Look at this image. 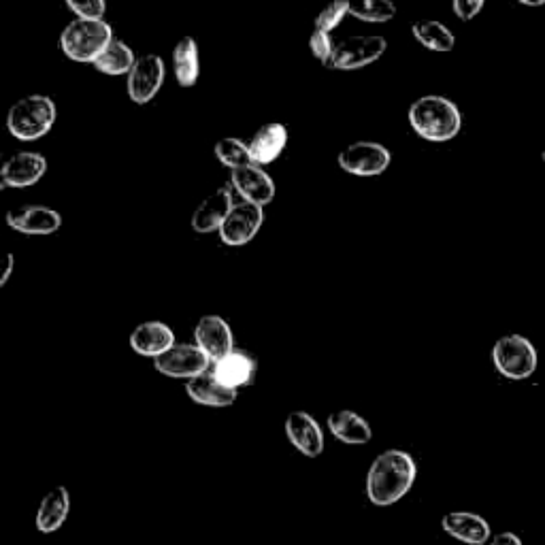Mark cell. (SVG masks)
I'll return each mask as SVG.
<instances>
[{"label":"cell","instance_id":"obj_1","mask_svg":"<svg viewBox=\"0 0 545 545\" xmlns=\"http://www.w3.org/2000/svg\"><path fill=\"white\" fill-rule=\"evenodd\" d=\"M418 477L416 460L403 450H386L379 454L367 473V497L377 507L399 503Z\"/></svg>","mask_w":545,"mask_h":545},{"label":"cell","instance_id":"obj_2","mask_svg":"<svg viewBox=\"0 0 545 545\" xmlns=\"http://www.w3.org/2000/svg\"><path fill=\"white\" fill-rule=\"evenodd\" d=\"M407 118L416 135L433 143L452 141L462 128V115L456 103L439 94L420 96L411 103Z\"/></svg>","mask_w":545,"mask_h":545},{"label":"cell","instance_id":"obj_3","mask_svg":"<svg viewBox=\"0 0 545 545\" xmlns=\"http://www.w3.org/2000/svg\"><path fill=\"white\" fill-rule=\"evenodd\" d=\"M113 41V30L105 20L75 18L60 35L62 54L79 64H94Z\"/></svg>","mask_w":545,"mask_h":545},{"label":"cell","instance_id":"obj_4","mask_svg":"<svg viewBox=\"0 0 545 545\" xmlns=\"http://www.w3.org/2000/svg\"><path fill=\"white\" fill-rule=\"evenodd\" d=\"M56 103L45 94H28L7 113V128L15 139L37 141L56 124Z\"/></svg>","mask_w":545,"mask_h":545},{"label":"cell","instance_id":"obj_5","mask_svg":"<svg viewBox=\"0 0 545 545\" xmlns=\"http://www.w3.org/2000/svg\"><path fill=\"white\" fill-rule=\"evenodd\" d=\"M492 362L503 377L522 382L528 379L539 365V354L531 339L522 335H505L492 348Z\"/></svg>","mask_w":545,"mask_h":545},{"label":"cell","instance_id":"obj_6","mask_svg":"<svg viewBox=\"0 0 545 545\" xmlns=\"http://www.w3.org/2000/svg\"><path fill=\"white\" fill-rule=\"evenodd\" d=\"M388 43L379 35H358L348 37L335 45V54L330 58V69L356 71L377 62L386 54Z\"/></svg>","mask_w":545,"mask_h":545},{"label":"cell","instance_id":"obj_7","mask_svg":"<svg viewBox=\"0 0 545 545\" xmlns=\"http://www.w3.org/2000/svg\"><path fill=\"white\" fill-rule=\"evenodd\" d=\"M390 152L382 143L358 141L339 154V167L356 177H377L390 167Z\"/></svg>","mask_w":545,"mask_h":545},{"label":"cell","instance_id":"obj_8","mask_svg":"<svg viewBox=\"0 0 545 545\" xmlns=\"http://www.w3.org/2000/svg\"><path fill=\"white\" fill-rule=\"evenodd\" d=\"M211 358L194 343H175L169 352L154 360L158 373L173 379H192L209 369Z\"/></svg>","mask_w":545,"mask_h":545},{"label":"cell","instance_id":"obj_9","mask_svg":"<svg viewBox=\"0 0 545 545\" xmlns=\"http://www.w3.org/2000/svg\"><path fill=\"white\" fill-rule=\"evenodd\" d=\"M164 60L156 54H147L137 58L132 71L128 73V96L132 103L137 105H147L152 98L160 92L164 84Z\"/></svg>","mask_w":545,"mask_h":545},{"label":"cell","instance_id":"obj_10","mask_svg":"<svg viewBox=\"0 0 545 545\" xmlns=\"http://www.w3.org/2000/svg\"><path fill=\"white\" fill-rule=\"evenodd\" d=\"M262 222H264L262 207L243 201L235 205L233 211L228 213V218L224 220L218 233L222 243L230 247H241L245 243H250L258 235Z\"/></svg>","mask_w":545,"mask_h":545},{"label":"cell","instance_id":"obj_11","mask_svg":"<svg viewBox=\"0 0 545 545\" xmlns=\"http://www.w3.org/2000/svg\"><path fill=\"white\" fill-rule=\"evenodd\" d=\"M47 171V162L37 152H18L0 167V188H30L39 184Z\"/></svg>","mask_w":545,"mask_h":545},{"label":"cell","instance_id":"obj_12","mask_svg":"<svg viewBox=\"0 0 545 545\" xmlns=\"http://www.w3.org/2000/svg\"><path fill=\"white\" fill-rule=\"evenodd\" d=\"M9 228L18 230L22 235H54L62 226L60 213L45 205H22L7 213Z\"/></svg>","mask_w":545,"mask_h":545},{"label":"cell","instance_id":"obj_13","mask_svg":"<svg viewBox=\"0 0 545 545\" xmlns=\"http://www.w3.org/2000/svg\"><path fill=\"white\" fill-rule=\"evenodd\" d=\"M230 184H233L235 192H239L245 203H254L260 207L273 203L277 192L271 175L258 167V164H247V167L230 173Z\"/></svg>","mask_w":545,"mask_h":545},{"label":"cell","instance_id":"obj_14","mask_svg":"<svg viewBox=\"0 0 545 545\" xmlns=\"http://www.w3.org/2000/svg\"><path fill=\"white\" fill-rule=\"evenodd\" d=\"M194 339L198 348L211 358V362H218L235 350L233 330L220 316H205L198 320L194 328Z\"/></svg>","mask_w":545,"mask_h":545},{"label":"cell","instance_id":"obj_15","mask_svg":"<svg viewBox=\"0 0 545 545\" xmlns=\"http://www.w3.org/2000/svg\"><path fill=\"white\" fill-rule=\"evenodd\" d=\"M286 437L307 458H318L324 452L322 426L307 411H292L286 418Z\"/></svg>","mask_w":545,"mask_h":545},{"label":"cell","instance_id":"obj_16","mask_svg":"<svg viewBox=\"0 0 545 545\" xmlns=\"http://www.w3.org/2000/svg\"><path fill=\"white\" fill-rule=\"evenodd\" d=\"M233 190L222 186L216 192H211L205 201L196 207L192 213V230L201 235L213 233V230H220L228 213L233 211Z\"/></svg>","mask_w":545,"mask_h":545},{"label":"cell","instance_id":"obj_17","mask_svg":"<svg viewBox=\"0 0 545 545\" xmlns=\"http://www.w3.org/2000/svg\"><path fill=\"white\" fill-rule=\"evenodd\" d=\"M173 345H175V333L171 330V326L158 320L143 322L130 333L132 352H137L139 356H145V358L156 360L164 352H169Z\"/></svg>","mask_w":545,"mask_h":545},{"label":"cell","instance_id":"obj_18","mask_svg":"<svg viewBox=\"0 0 545 545\" xmlns=\"http://www.w3.org/2000/svg\"><path fill=\"white\" fill-rule=\"evenodd\" d=\"M441 528L450 537L467 545H484L490 541L492 528L486 518L471 511H450L441 518Z\"/></svg>","mask_w":545,"mask_h":545},{"label":"cell","instance_id":"obj_19","mask_svg":"<svg viewBox=\"0 0 545 545\" xmlns=\"http://www.w3.org/2000/svg\"><path fill=\"white\" fill-rule=\"evenodd\" d=\"M186 392L194 403L207 407H228L237 401V390L222 384L218 375L209 371L188 379Z\"/></svg>","mask_w":545,"mask_h":545},{"label":"cell","instance_id":"obj_20","mask_svg":"<svg viewBox=\"0 0 545 545\" xmlns=\"http://www.w3.org/2000/svg\"><path fill=\"white\" fill-rule=\"evenodd\" d=\"M256 371H258L256 358L243 350H233L228 356L218 360L216 369H213V373L218 375L222 384H226L228 388H235V390H239L243 386H250L254 382Z\"/></svg>","mask_w":545,"mask_h":545},{"label":"cell","instance_id":"obj_21","mask_svg":"<svg viewBox=\"0 0 545 545\" xmlns=\"http://www.w3.org/2000/svg\"><path fill=\"white\" fill-rule=\"evenodd\" d=\"M286 143H288V128L279 122H271V124H264L247 145H250L254 164L264 167V164H271L273 160L279 158V154L284 152Z\"/></svg>","mask_w":545,"mask_h":545},{"label":"cell","instance_id":"obj_22","mask_svg":"<svg viewBox=\"0 0 545 545\" xmlns=\"http://www.w3.org/2000/svg\"><path fill=\"white\" fill-rule=\"evenodd\" d=\"M326 424L330 428V433L335 435V439H339L345 445H367L373 439L369 422L350 409L333 411V414L328 416Z\"/></svg>","mask_w":545,"mask_h":545},{"label":"cell","instance_id":"obj_23","mask_svg":"<svg viewBox=\"0 0 545 545\" xmlns=\"http://www.w3.org/2000/svg\"><path fill=\"white\" fill-rule=\"evenodd\" d=\"M71 511V494L64 486H56L49 490L37 511L35 524L39 528V533H56L58 528L64 524V520L69 518Z\"/></svg>","mask_w":545,"mask_h":545},{"label":"cell","instance_id":"obj_24","mask_svg":"<svg viewBox=\"0 0 545 545\" xmlns=\"http://www.w3.org/2000/svg\"><path fill=\"white\" fill-rule=\"evenodd\" d=\"M173 73L181 88H192L201 73V60H198V45L192 37L181 39L173 49Z\"/></svg>","mask_w":545,"mask_h":545},{"label":"cell","instance_id":"obj_25","mask_svg":"<svg viewBox=\"0 0 545 545\" xmlns=\"http://www.w3.org/2000/svg\"><path fill=\"white\" fill-rule=\"evenodd\" d=\"M411 32H414L416 41L422 47L431 49V52H437V54H448L456 45L454 32L437 20H418L414 22V26H411Z\"/></svg>","mask_w":545,"mask_h":545},{"label":"cell","instance_id":"obj_26","mask_svg":"<svg viewBox=\"0 0 545 545\" xmlns=\"http://www.w3.org/2000/svg\"><path fill=\"white\" fill-rule=\"evenodd\" d=\"M135 62L137 58L135 54H132V49L124 41L113 39L111 45L103 52V56L94 62V66L96 71H101L105 75L120 77V75H128L132 71V66H135Z\"/></svg>","mask_w":545,"mask_h":545},{"label":"cell","instance_id":"obj_27","mask_svg":"<svg viewBox=\"0 0 545 545\" xmlns=\"http://www.w3.org/2000/svg\"><path fill=\"white\" fill-rule=\"evenodd\" d=\"M350 15L369 24H386L396 15V5L392 0H350Z\"/></svg>","mask_w":545,"mask_h":545},{"label":"cell","instance_id":"obj_28","mask_svg":"<svg viewBox=\"0 0 545 545\" xmlns=\"http://www.w3.org/2000/svg\"><path fill=\"white\" fill-rule=\"evenodd\" d=\"M216 158L224 167L230 171H237L241 167H247V164H254L252 154H250V145L243 143L237 137H226L216 143Z\"/></svg>","mask_w":545,"mask_h":545},{"label":"cell","instance_id":"obj_29","mask_svg":"<svg viewBox=\"0 0 545 545\" xmlns=\"http://www.w3.org/2000/svg\"><path fill=\"white\" fill-rule=\"evenodd\" d=\"M345 15H350V0H330V3L318 13L316 28L320 30H335Z\"/></svg>","mask_w":545,"mask_h":545},{"label":"cell","instance_id":"obj_30","mask_svg":"<svg viewBox=\"0 0 545 545\" xmlns=\"http://www.w3.org/2000/svg\"><path fill=\"white\" fill-rule=\"evenodd\" d=\"M309 49H311L313 56L328 66L330 58H333V54H335V43L330 41V32L313 28L311 35H309Z\"/></svg>","mask_w":545,"mask_h":545},{"label":"cell","instance_id":"obj_31","mask_svg":"<svg viewBox=\"0 0 545 545\" xmlns=\"http://www.w3.org/2000/svg\"><path fill=\"white\" fill-rule=\"evenodd\" d=\"M77 18L84 20H103L107 11V0H64Z\"/></svg>","mask_w":545,"mask_h":545},{"label":"cell","instance_id":"obj_32","mask_svg":"<svg viewBox=\"0 0 545 545\" xmlns=\"http://www.w3.org/2000/svg\"><path fill=\"white\" fill-rule=\"evenodd\" d=\"M486 0H452V9L456 13V18L462 22H471L473 18L480 15L484 9Z\"/></svg>","mask_w":545,"mask_h":545},{"label":"cell","instance_id":"obj_33","mask_svg":"<svg viewBox=\"0 0 545 545\" xmlns=\"http://www.w3.org/2000/svg\"><path fill=\"white\" fill-rule=\"evenodd\" d=\"M490 545H524V543H522V539L516 533L505 531V533L494 535L492 541H490Z\"/></svg>","mask_w":545,"mask_h":545},{"label":"cell","instance_id":"obj_34","mask_svg":"<svg viewBox=\"0 0 545 545\" xmlns=\"http://www.w3.org/2000/svg\"><path fill=\"white\" fill-rule=\"evenodd\" d=\"M13 269H15V256L7 254L5 262H3V273H0V288L7 286V282H9L11 275H13Z\"/></svg>","mask_w":545,"mask_h":545},{"label":"cell","instance_id":"obj_35","mask_svg":"<svg viewBox=\"0 0 545 545\" xmlns=\"http://www.w3.org/2000/svg\"><path fill=\"white\" fill-rule=\"evenodd\" d=\"M518 3H522L526 7H543L545 0H518Z\"/></svg>","mask_w":545,"mask_h":545},{"label":"cell","instance_id":"obj_36","mask_svg":"<svg viewBox=\"0 0 545 545\" xmlns=\"http://www.w3.org/2000/svg\"><path fill=\"white\" fill-rule=\"evenodd\" d=\"M541 160H543V162H545V150H543V152H541Z\"/></svg>","mask_w":545,"mask_h":545}]
</instances>
